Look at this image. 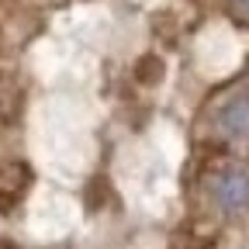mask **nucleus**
<instances>
[{
    "instance_id": "1",
    "label": "nucleus",
    "mask_w": 249,
    "mask_h": 249,
    "mask_svg": "<svg viewBox=\"0 0 249 249\" xmlns=\"http://www.w3.org/2000/svg\"><path fill=\"white\" fill-rule=\"evenodd\" d=\"M214 197L225 211H239L249 204V177L242 170H225L214 180Z\"/></svg>"
},
{
    "instance_id": "3",
    "label": "nucleus",
    "mask_w": 249,
    "mask_h": 249,
    "mask_svg": "<svg viewBox=\"0 0 249 249\" xmlns=\"http://www.w3.org/2000/svg\"><path fill=\"white\" fill-rule=\"evenodd\" d=\"M163 59H156V55H145L139 66H135V76H139V83H145V87H152V83H160L163 80Z\"/></svg>"
},
{
    "instance_id": "2",
    "label": "nucleus",
    "mask_w": 249,
    "mask_h": 249,
    "mask_svg": "<svg viewBox=\"0 0 249 249\" xmlns=\"http://www.w3.org/2000/svg\"><path fill=\"white\" fill-rule=\"evenodd\" d=\"M218 124H222V132L232 135V139H246L249 135V93H239L232 97L222 114H218Z\"/></svg>"
},
{
    "instance_id": "4",
    "label": "nucleus",
    "mask_w": 249,
    "mask_h": 249,
    "mask_svg": "<svg viewBox=\"0 0 249 249\" xmlns=\"http://www.w3.org/2000/svg\"><path fill=\"white\" fill-rule=\"evenodd\" d=\"M239 4H242V7H246V11H249V0H239Z\"/></svg>"
}]
</instances>
